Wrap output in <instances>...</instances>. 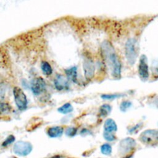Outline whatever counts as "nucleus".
I'll use <instances>...</instances> for the list:
<instances>
[{
	"label": "nucleus",
	"mask_w": 158,
	"mask_h": 158,
	"mask_svg": "<svg viewBox=\"0 0 158 158\" xmlns=\"http://www.w3.org/2000/svg\"><path fill=\"white\" fill-rule=\"evenodd\" d=\"M125 56L127 61L130 65H133L136 62L138 57V48L137 42L135 39L130 38L125 43Z\"/></svg>",
	"instance_id": "obj_2"
},
{
	"label": "nucleus",
	"mask_w": 158,
	"mask_h": 158,
	"mask_svg": "<svg viewBox=\"0 0 158 158\" xmlns=\"http://www.w3.org/2000/svg\"><path fill=\"white\" fill-rule=\"evenodd\" d=\"M103 136H104V138L108 141H113L116 139V136H115L114 134H113V133L104 131Z\"/></svg>",
	"instance_id": "obj_22"
},
{
	"label": "nucleus",
	"mask_w": 158,
	"mask_h": 158,
	"mask_svg": "<svg viewBox=\"0 0 158 158\" xmlns=\"http://www.w3.org/2000/svg\"><path fill=\"white\" fill-rule=\"evenodd\" d=\"M101 151L102 154L109 156L112 153V147L108 143H105L101 145Z\"/></svg>",
	"instance_id": "obj_18"
},
{
	"label": "nucleus",
	"mask_w": 158,
	"mask_h": 158,
	"mask_svg": "<svg viewBox=\"0 0 158 158\" xmlns=\"http://www.w3.org/2000/svg\"><path fill=\"white\" fill-rule=\"evenodd\" d=\"M122 95L120 94H103L101 96L102 99L105 100H112L121 97Z\"/></svg>",
	"instance_id": "obj_19"
},
{
	"label": "nucleus",
	"mask_w": 158,
	"mask_h": 158,
	"mask_svg": "<svg viewBox=\"0 0 158 158\" xmlns=\"http://www.w3.org/2000/svg\"><path fill=\"white\" fill-rule=\"evenodd\" d=\"M15 138L13 135H9L6 139L2 142V147H6L9 145H10V144H12V143H14L15 141Z\"/></svg>",
	"instance_id": "obj_20"
},
{
	"label": "nucleus",
	"mask_w": 158,
	"mask_h": 158,
	"mask_svg": "<svg viewBox=\"0 0 158 158\" xmlns=\"http://www.w3.org/2000/svg\"><path fill=\"white\" fill-rule=\"evenodd\" d=\"M13 95L15 104L18 109L23 110L27 107V98L23 91L19 86H15L13 88Z\"/></svg>",
	"instance_id": "obj_4"
},
{
	"label": "nucleus",
	"mask_w": 158,
	"mask_h": 158,
	"mask_svg": "<svg viewBox=\"0 0 158 158\" xmlns=\"http://www.w3.org/2000/svg\"><path fill=\"white\" fill-rule=\"evenodd\" d=\"M49 158H64V157L62 156H60V155H56V156H54Z\"/></svg>",
	"instance_id": "obj_25"
},
{
	"label": "nucleus",
	"mask_w": 158,
	"mask_h": 158,
	"mask_svg": "<svg viewBox=\"0 0 158 158\" xmlns=\"http://www.w3.org/2000/svg\"><path fill=\"white\" fill-rule=\"evenodd\" d=\"M104 131L114 133L117 130V125L115 122L112 118H107L104 123Z\"/></svg>",
	"instance_id": "obj_12"
},
{
	"label": "nucleus",
	"mask_w": 158,
	"mask_h": 158,
	"mask_svg": "<svg viewBox=\"0 0 158 158\" xmlns=\"http://www.w3.org/2000/svg\"><path fill=\"white\" fill-rule=\"evenodd\" d=\"M143 125L142 123H138V124H136L134 127H133L132 128H131L130 130H129V132L130 133H136L137 132L138 130H139V129L141 127V126Z\"/></svg>",
	"instance_id": "obj_24"
},
{
	"label": "nucleus",
	"mask_w": 158,
	"mask_h": 158,
	"mask_svg": "<svg viewBox=\"0 0 158 158\" xmlns=\"http://www.w3.org/2000/svg\"><path fill=\"white\" fill-rule=\"evenodd\" d=\"M136 143L135 140L131 138L127 137L122 139L119 144V151L121 154H127L133 151L135 146Z\"/></svg>",
	"instance_id": "obj_6"
},
{
	"label": "nucleus",
	"mask_w": 158,
	"mask_h": 158,
	"mask_svg": "<svg viewBox=\"0 0 158 158\" xmlns=\"http://www.w3.org/2000/svg\"><path fill=\"white\" fill-rule=\"evenodd\" d=\"M54 86L56 89L59 91L66 90L69 88L68 80L62 75H57L54 80Z\"/></svg>",
	"instance_id": "obj_9"
},
{
	"label": "nucleus",
	"mask_w": 158,
	"mask_h": 158,
	"mask_svg": "<svg viewBox=\"0 0 158 158\" xmlns=\"http://www.w3.org/2000/svg\"><path fill=\"white\" fill-rule=\"evenodd\" d=\"M11 107L8 103L0 101V115L9 113Z\"/></svg>",
	"instance_id": "obj_17"
},
{
	"label": "nucleus",
	"mask_w": 158,
	"mask_h": 158,
	"mask_svg": "<svg viewBox=\"0 0 158 158\" xmlns=\"http://www.w3.org/2000/svg\"><path fill=\"white\" fill-rule=\"evenodd\" d=\"M140 141L146 145L158 146V130L148 129L143 131L139 135Z\"/></svg>",
	"instance_id": "obj_3"
},
{
	"label": "nucleus",
	"mask_w": 158,
	"mask_h": 158,
	"mask_svg": "<svg viewBox=\"0 0 158 158\" xmlns=\"http://www.w3.org/2000/svg\"><path fill=\"white\" fill-rule=\"evenodd\" d=\"M132 105V103L129 101H123L121 102L120 105V109L122 112H125Z\"/></svg>",
	"instance_id": "obj_21"
},
{
	"label": "nucleus",
	"mask_w": 158,
	"mask_h": 158,
	"mask_svg": "<svg viewBox=\"0 0 158 158\" xmlns=\"http://www.w3.org/2000/svg\"><path fill=\"white\" fill-rule=\"evenodd\" d=\"M46 89V83L43 78L37 77L34 78L31 82V90L32 93L38 96L42 94Z\"/></svg>",
	"instance_id": "obj_7"
},
{
	"label": "nucleus",
	"mask_w": 158,
	"mask_h": 158,
	"mask_svg": "<svg viewBox=\"0 0 158 158\" xmlns=\"http://www.w3.org/2000/svg\"><path fill=\"white\" fill-rule=\"evenodd\" d=\"M77 132V128L73 127H70L67 128L66 131H65V134L66 135L69 136H74Z\"/></svg>",
	"instance_id": "obj_23"
},
{
	"label": "nucleus",
	"mask_w": 158,
	"mask_h": 158,
	"mask_svg": "<svg viewBox=\"0 0 158 158\" xmlns=\"http://www.w3.org/2000/svg\"><path fill=\"white\" fill-rule=\"evenodd\" d=\"M112 107L108 104H102L99 108V115L101 117H106L110 114Z\"/></svg>",
	"instance_id": "obj_16"
},
{
	"label": "nucleus",
	"mask_w": 158,
	"mask_h": 158,
	"mask_svg": "<svg viewBox=\"0 0 158 158\" xmlns=\"http://www.w3.org/2000/svg\"><path fill=\"white\" fill-rule=\"evenodd\" d=\"M67 77L69 80L73 82H76L77 79V68L76 67H72L65 70Z\"/></svg>",
	"instance_id": "obj_13"
},
{
	"label": "nucleus",
	"mask_w": 158,
	"mask_h": 158,
	"mask_svg": "<svg viewBox=\"0 0 158 158\" xmlns=\"http://www.w3.org/2000/svg\"><path fill=\"white\" fill-rule=\"evenodd\" d=\"M102 51L104 57L110 69L112 76L115 78H120L122 65L114 47L109 42L105 41L102 45Z\"/></svg>",
	"instance_id": "obj_1"
},
{
	"label": "nucleus",
	"mask_w": 158,
	"mask_h": 158,
	"mask_svg": "<svg viewBox=\"0 0 158 158\" xmlns=\"http://www.w3.org/2000/svg\"><path fill=\"white\" fill-rule=\"evenodd\" d=\"M64 128L60 126L50 127L47 130V134L50 138H58L62 135Z\"/></svg>",
	"instance_id": "obj_11"
},
{
	"label": "nucleus",
	"mask_w": 158,
	"mask_h": 158,
	"mask_svg": "<svg viewBox=\"0 0 158 158\" xmlns=\"http://www.w3.org/2000/svg\"><path fill=\"white\" fill-rule=\"evenodd\" d=\"M73 109V106H72V104H70L69 102H67V103H65L62 106L59 107L57 109V111L59 113L62 114H67L72 112Z\"/></svg>",
	"instance_id": "obj_14"
},
{
	"label": "nucleus",
	"mask_w": 158,
	"mask_h": 158,
	"mask_svg": "<svg viewBox=\"0 0 158 158\" xmlns=\"http://www.w3.org/2000/svg\"><path fill=\"white\" fill-rule=\"evenodd\" d=\"M33 149V146L30 142L25 141H18L13 147L14 152L20 156L28 155Z\"/></svg>",
	"instance_id": "obj_5"
},
{
	"label": "nucleus",
	"mask_w": 158,
	"mask_h": 158,
	"mask_svg": "<svg viewBox=\"0 0 158 158\" xmlns=\"http://www.w3.org/2000/svg\"><path fill=\"white\" fill-rule=\"evenodd\" d=\"M83 69L85 78L89 80L93 78L94 74V65L90 59H86L83 63Z\"/></svg>",
	"instance_id": "obj_10"
},
{
	"label": "nucleus",
	"mask_w": 158,
	"mask_h": 158,
	"mask_svg": "<svg viewBox=\"0 0 158 158\" xmlns=\"http://www.w3.org/2000/svg\"><path fill=\"white\" fill-rule=\"evenodd\" d=\"M41 69L44 75H50L52 73V69L49 63L47 61H43L41 62Z\"/></svg>",
	"instance_id": "obj_15"
},
{
	"label": "nucleus",
	"mask_w": 158,
	"mask_h": 158,
	"mask_svg": "<svg viewBox=\"0 0 158 158\" xmlns=\"http://www.w3.org/2000/svg\"><path fill=\"white\" fill-rule=\"evenodd\" d=\"M138 73L142 80H147L149 77V67L148 59L145 55H141L139 58L138 65Z\"/></svg>",
	"instance_id": "obj_8"
}]
</instances>
